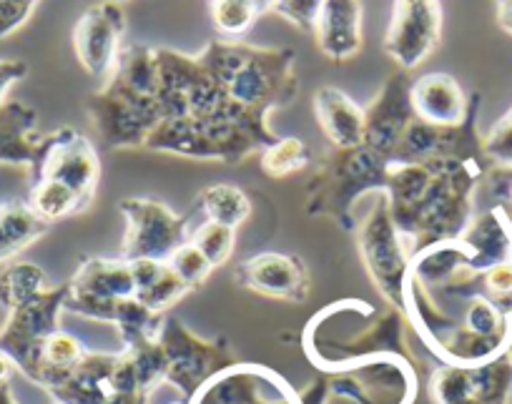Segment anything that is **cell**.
Instances as JSON below:
<instances>
[{"label":"cell","mask_w":512,"mask_h":404,"mask_svg":"<svg viewBox=\"0 0 512 404\" xmlns=\"http://www.w3.org/2000/svg\"><path fill=\"white\" fill-rule=\"evenodd\" d=\"M477 101V93L467 98L460 83L447 73H427L412 81L410 88L412 111L420 121L432 126H460Z\"/></svg>","instance_id":"13"},{"label":"cell","mask_w":512,"mask_h":404,"mask_svg":"<svg viewBox=\"0 0 512 404\" xmlns=\"http://www.w3.org/2000/svg\"><path fill=\"white\" fill-rule=\"evenodd\" d=\"M497 16H500L502 28L512 33V0H497Z\"/></svg>","instance_id":"28"},{"label":"cell","mask_w":512,"mask_h":404,"mask_svg":"<svg viewBox=\"0 0 512 404\" xmlns=\"http://www.w3.org/2000/svg\"><path fill=\"white\" fill-rule=\"evenodd\" d=\"M166 264L174 269L176 277L186 284V289L201 287V284L209 279L211 269H214V266L206 261V256L201 254V251L196 249L191 241H186L184 246H179V249L169 256V261H166Z\"/></svg>","instance_id":"24"},{"label":"cell","mask_w":512,"mask_h":404,"mask_svg":"<svg viewBox=\"0 0 512 404\" xmlns=\"http://www.w3.org/2000/svg\"><path fill=\"white\" fill-rule=\"evenodd\" d=\"M191 244L206 256L211 266H221L229 261L231 251H234V241H236V229L226 224H216V221H206L201 224L199 229L191 234Z\"/></svg>","instance_id":"23"},{"label":"cell","mask_w":512,"mask_h":404,"mask_svg":"<svg viewBox=\"0 0 512 404\" xmlns=\"http://www.w3.org/2000/svg\"><path fill=\"white\" fill-rule=\"evenodd\" d=\"M412 78L410 71H395L384 81L382 91L377 93L372 103L364 108V141L362 146L377 151L387 161H392L402 133L415 118L410 103Z\"/></svg>","instance_id":"10"},{"label":"cell","mask_w":512,"mask_h":404,"mask_svg":"<svg viewBox=\"0 0 512 404\" xmlns=\"http://www.w3.org/2000/svg\"><path fill=\"white\" fill-rule=\"evenodd\" d=\"M111 3H118V6H123V3H126V0H111Z\"/></svg>","instance_id":"32"},{"label":"cell","mask_w":512,"mask_h":404,"mask_svg":"<svg viewBox=\"0 0 512 404\" xmlns=\"http://www.w3.org/2000/svg\"><path fill=\"white\" fill-rule=\"evenodd\" d=\"M146 151L186 156L199 161L241 164L267 149L259 136L229 121H199V118H164L144 144Z\"/></svg>","instance_id":"3"},{"label":"cell","mask_w":512,"mask_h":404,"mask_svg":"<svg viewBox=\"0 0 512 404\" xmlns=\"http://www.w3.org/2000/svg\"><path fill=\"white\" fill-rule=\"evenodd\" d=\"M38 0H0V38L16 33L31 18Z\"/></svg>","instance_id":"26"},{"label":"cell","mask_w":512,"mask_h":404,"mask_svg":"<svg viewBox=\"0 0 512 404\" xmlns=\"http://www.w3.org/2000/svg\"><path fill=\"white\" fill-rule=\"evenodd\" d=\"M13 367H16V364H13V359L8 357V354L3 352V349H0V387H6V384H8Z\"/></svg>","instance_id":"29"},{"label":"cell","mask_w":512,"mask_h":404,"mask_svg":"<svg viewBox=\"0 0 512 404\" xmlns=\"http://www.w3.org/2000/svg\"><path fill=\"white\" fill-rule=\"evenodd\" d=\"M254 3H256V0H254Z\"/></svg>","instance_id":"34"},{"label":"cell","mask_w":512,"mask_h":404,"mask_svg":"<svg viewBox=\"0 0 512 404\" xmlns=\"http://www.w3.org/2000/svg\"><path fill=\"white\" fill-rule=\"evenodd\" d=\"M390 174V161L367 146L332 149L322 156L317 171L307 184L304 209L309 216L337 219L347 231L357 229L352 206L367 191H384Z\"/></svg>","instance_id":"2"},{"label":"cell","mask_w":512,"mask_h":404,"mask_svg":"<svg viewBox=\"0 0 512 404\" xmlns=\"http://www.w3.org/2000/svg\"><path fill=\"white\" fill-rule=\"evenodd\" d=\"M0 404H16L11 389H8V384H6V387H0Z\"/></svg>","instance_id":"30"},{"label":"cell","mask_w":512,"mask_h":404,"mask_svg":"<svg viewBox=\"0 0 512 404\" xmlns=\"http://www.w3.org/2000/svg\"><path fill=\"white\" fill-rule=\"evenodd\" d=\"M440 28V0H395L384 51L390 53L402 71H412L435 51L440 43Z\"/></svg>","instance_id":"9"},{"label":"cell","mask_w":512,"mask_h":404,"mask_svg":"<svg viewBox=\"0 0 512 404\" xmlns=\"http://www.w3.org/2000/svg\"><path fill=\"white\" fill-rule=\"evenodd\" d=\"M319 51L342 63L362 51V3L359 0H322L314 21Z\"/></svg>","instance_id":"14"},{"label":"cell","mask_w":512,"mask_h":404,"mask_svg":"<svg viewBox=\"0 0 512 404\" xmlns=\"http://www.w3.org/2000/svg\"><path fill=\"white\" fill-rule=\"evenodd\" d=\"M31 176L33 181H53L58 186H66L73 194L81 196L83 204L91 206L96 199L101 161L83 133L63 126L46 136V149Z\"/></svg>","instance_id":"7"},{"label":"cell","mask_w":512,"mask_h":404,"mask_svg":"<svg viewBox=\"0 0 512 404\" xmlns=\"http://www.w3.org/2000/svg\"><path fill=\"white\" fill-rule=\"evenodd\" d=\"M209 8L214 26L229 38L244 36L256 18L262 16L254 0H209Z\"/></svg>","instance_id":"22"},{"label":"cell","mask_w":512,"mask_h":404,"mask_svg":"<svg viewBox=\"0 0 512 404\" xmlns=\"http://www.w3.org/2000/svg\"><path fill=\"white\" fill-rule=\"evenodd\" d=\"M274 6H277V0H256V8H259V13L272 11Z\"/></svg>","instance_id":"31"},{"label":"cell","mask_w":512,"mask_h":404,"mask_svg":"<svg viewBox=\"0 0 512 404\" xmlns=\"http://www.w3.org/2000/svg\"><path fill=\"white\" fill-rule=\"evenodd\" d=\"M58 404H61V402H58Z\"/></svg>","instance_id":"33"},{"label":"cell","mask_w":512,"mask_h":404,"mask_svg":"<svg viewBox=\"0 0 512 404\" xmlns=\"http://www.w3.org/2000/svg\"><path fill=\"white\" fill-rule=\"evenodd\" d=\"M88 113L101 141L111 149H144L149 133L164 121L159 96L136 91L113 76L88 98Z\"/></svg>","instance_id":"4"},{"label":"cell","mask_w":512,"mask_h":404,"mask_svg":"<svg viewBox=\"0 0 512 404\" xmlns=\"http://www.w3.org/2000/svg\"><path fill=\"white\" fill-rule=\"evenodd\" d=\"M121 214L126 216V236H123L126 261H169V256L191 239L184 216H176L161 201L123 199Z\"/></svg>","instance_id":"6"},{"label":"cell","mask_w":512,"mask_h":404,"mask_svg":"<svg viewBox=\"0 0 512 404\" xmlns=\"http://www.w3.org/2000/svg\"><path fill=\"white\" fill-rule=\"evenodd\" d=\"M199 204L201 209L206 211V216H209V221L226 224L231 226V229L244 224L251 214L249 196L231 184L206 186L199 194Z\"/></svg>","instance_id":"19"},{"label":"cell","mask_w":512,"mask_h":404,"mask_svg":"<svg viewBox=\"0 0 512 404\" xmlns=\"http://www.w3.org/2000/svg\"><path fill=\"white\" fill-rule=\"evenodd\" d=\"M312 161L314 154L309 151V146L302 139H294V136L277 139L259 156L262 171L272 176V179H284V176L294 174V171L307 169V166H312Z\"/></svg>","instance_id":"21"},{"label":"cell","mask_w":512,"mask_h":404,"mask_svg":"<svg viewBox=\"0 0 512 404\" xmlns=\"http://www.w3.org/2000/svg\"><path fill=\"white\" fill-rule=\"evenodd\" d=\"M131 272H134L136 299L154 314L169 309L176 299L189 292L166 261L136 259L131 261Z\"/></svg>","instance_id":"17"},{"label":"cell","mask_w":512,"mask_h":404,"mask_svg":"<svg viewBox=\"0 0 512 404\" xmlns=\"http://www.w3.org/2000/svg\"><path fill=\"white\" fill-rule=\"evenodd\" d=\"M68 287L46 289L31 302L21 304L11 312L8 322L0 329V349L13 359L21 372L33 377L36 372L38 357H41L43 342L58 332V312L66 304Z\"/></svg>","instance_id":"8"},{"label":"cell","mask_w":512,"mask_h":404,"mask_svg":"<svg viewBox=\"0 0 512 404\" xmlns=\"http://www.w3.org/2000/svg\"><path fill=\"white\" fill-rule=\"evenodd\" d=\"M199 58L224 86L226 98L251 116L267 118L277 108L289 106L299 93L297 56L289 48L211 41Z\"/></svg>","instance_id":"1"},{"label":"cell","mask_w":512,"mask_h":404,"mask_svg":"<svg viewBox=\"0 0 512 404\" xmlns=\"http://www.w3.org/2000/svg\"><path fill=\"white\" fill-rule=\"evenodd\" d=\"M357 246L369 277L377 284L382 297L392 304L405 299L407 274H410V254H407L402 236L397 231L390 214L387 196H379L377 206L367 211L362 221H357Z\"/></svg>","instance_id":"5"},{"label":"cell","mask_w":512,"mask_h":404,"mask_svg":"<svg viewBox=\"0 0 512 404\" xmlns=\"http://www.w3.org/2000/svg\"><path fill=\"white\" fill-rule=\"evenodd\" d=\"M314 113L334 149H357L364 141V108L334 86L319 88Z\"/></svg>","instance_id":"16"},{"label":"cell","mask_w":512,"mask_h":404,"mask_svg":"<svg viewBox=\"0 0 512 404\" xmlns=\"http://www.w3.org/2000/svg\"><path fill=\"white\" fill-rule=\"evenodd\" d=\"M319 6H322V0H277V6H274L272 11L277 13V16L287 18V21L292 23V26H297L299 31L312 33Z\"/></svg>","instance_id":"25"},{"label":"cell","mask_w":512,"mask_h":404,"mask_svg":"<svg viewBox=\"0 0 512 404\" xmlns=\"http://www.w3.org/2000/svg\"><path fill=\"white\" fill-rule=\"evenodd\" d=\"M236 282L256 294L287 302H304L309 294V272L304 261L292 254L262 251L236 266Z\"/></svg>","instance_id":"12"},{"label":"cell","mask_w":512,"mask_h":404,"mask_svg":"<svg viewBox=\"0 0 512 404\" xmlns=\"http://www.w3.org/2000/svg\"><path fill=\"white\" fill-rule=\"evenodd\" d=\"M41 292H46V274L36 264L21 261L0 274V307H6L8 312L31 302Z\"/></svg>","instance_id":"20"},{"label":"cell","mask_w":512,"mask_h":404,"mask_svg":"<svg viewBox=\"0 0 512 404\" xmlns=\"http://www.w3.org/2000/svg\"><path fill=\"white\" fill-rule=\"evenodd\" d=\"M43 219L33 214L28 201H6L0 204V264L16 259L21 251L36 244L48 231Z\"/></svg>","instance_id":"18"},{"label":"cell","mask_w":512,"mask_h":404,"mask_svg":"<svg viewBox=\"0 0 512 404\" xmlns=\"http://www.w3.org/2000/svg\"><path fill=\"white\" fill-rule=\"evenodd\" d=\"M123 31H126V13L118 3L103 0L83 13L73 28V48L81 66L91 76H111L121 53Z\"/></svg>","instance_id":"11"},{"label":"cell","mask_w":512,"mask_h":404,"mask_svg":"<svg viewBox=\"0 0 512 404\" xmlns=\"http://www.w3.org/2000/svg\"><path fill=\"white\" fill-rule=\"evenodd\" d=\"M38 116L31 106L18 101H0V164L33 169L46 149V136L36 128Z\"/></svg>","instance_id":"15"},{"label":"cell","mask_w":512,"mask_h":404,"mask_svg":"<svg viewBox=\"0 0 512 404\" xmlns=\"http://www.w3.org/2000/svg\"><path fill=\"white\" fill-rule=\"evenodd\" d=\"M28 76V66L23 61H0V101L6 96L8 88Z\"/></svg>","instance_id":"27"}]
</instances>
